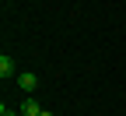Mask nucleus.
<instances>
[{
    "mask_svg": "<svg viewBox=\"0 0 126 116\" xmlns=\"http://www.w3.org/2000/svg\"><path fill=\"white\" fill-rule=\"evenodd\" d=\"M21 113H25V116H39V113H42V106L35 102V95H25V102H21Z\"/></svg>",
    "mask_w": 126,
    "mask_h": 116,
    "instance_id": "3",
    "label": "nucleus"
},
{
    "mask_svg": "<svg viewBox=\"0 0 126 116\" xmlns=\"http://www.w3.org/2000/svg\"><path fill=\"white\" fill-rule=\"evenodd\" d=\"M39 116H53V113H49V109H42V113H39Z\"/></svg>",
    "mask_w": 126,
    "mask_h": 116,
    "instance_id": "5",
    "label": "nucleus"
},
{
    "mask_svg": "<svg viewBox=\"0 0 126 116\" xmlns=\"http://www.w3.org/2000/svg\"><path fill=\"white\" fill-rule=\"evenodd\" d=\"M14 74H18V67H14V60L4 53V56H0V77L7 81V77H14Z\"/></svg>",
    "mask_w": 126,
    "mask_h": 116,
    "instance_id": "2",
    "label": "nucleus"
},
{
    "mask_svg": "<svg viewBox=\"0 0 126 116\" xmlns=\"http://www.w3.org/2000/svg\"><path fill=\"white\" fill-rule=\"evenodd\" d=\"M0 116H14V113H11V109H7V106H0Z\"/></svg>",
    "mask_w": 126,
    "mask_h": 116,
    "instance_id": "4",
    "label": "nucleus"
},
{
    "mask_svg": "<svg viewBox=\"0 0 126 116\" xmlns=\"http://www.w3.org/2000/svg\"><path fill=\"white\" fill-rule=\"evenodd\" d=\"M18 88H21L25 95H32V92L39 88V77L32 74V70H21V74H18Z\"/></svg>",
    "mask_w": 126,
    "mask_h": 116,
    "instance_id": "1",
    "label": "nucleus"
}]
</instances>
